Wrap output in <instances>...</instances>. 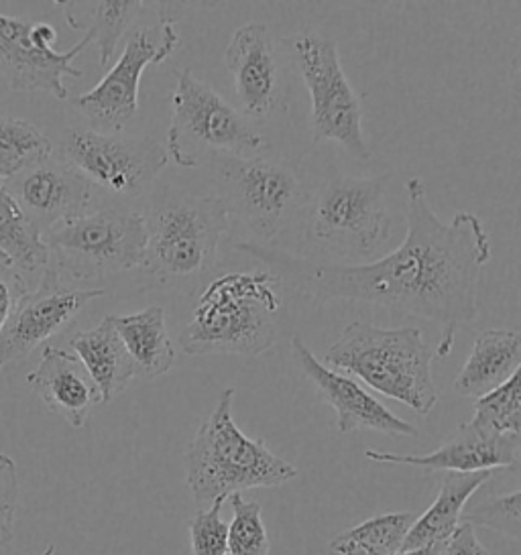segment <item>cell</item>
Listing matches in <instances>:
<instances>
[{
  "instance_id": "31",
  "label": "cell",
  "mask_w": 521,
  "mask_h": 555,
  "mask_svg": "<svg viewBox=\"0 0 521 555\" xmlns=\"http://www.w3.org/2000/svg\"><path fill=\"white\" fill-rule=\"evenodd\" d=\"M227 499H216L190 521V545L194 555H227L228 522L223 519Z\"/></svg>"
},
{
  "instance_id": "7",
  "label": "cell",
  "mask_w": 521,
  "mask_h": 555,
  "mask_svg": "<svg viewBox=\"0 0 521 555\" xmlns=\"http://www.w3.org/2000/svg\"><path fill=\"white\" fill-rule=\"evenodd\" d=\"M43 243L49 267L62 278L88 281L116 275L143 264L145 220L129 208H100L49 230Z\"/></svg>"
},
{
  "instance_id": "27",
  "label": "cell",
  "mask_w": 521,
  "mask_h": 555,
  "mask_svg": "<svg viewBox=\"0 0 521 555\" xmlns=\"http://www.w3.org/2000/svg\"><path fill=\"white\" fill-rule=\"evenodd\" d=\"M416 517L418 515L414 513L377 515L336 535L332 539V543L353 545L369 554H395V552H402V545Z\"/></svg>"
},
{
  "instance_id": "26",
  "label": "cell",
  "mask_w": 521,
  "mask_h": 555,
  "mask_svg": "<svg viewBox=\"0 0 521 555\" xmlns=\"http://www.w3.org/2000/svg\"><path fill=\"white\" fill-rule=\"evenodd\" d=\"M48 134L23 118L0 116V183L53 155Z\"/></svg>"
},
{
  "instance_id": "36",
  "label": "cell",
  "mask_w": 521,
  "mask_h": 555,
  "mask_svg": "<svg viewBox=\"0 0 521 555\" xmlns=\"http://www.w3.org/2000/svg\"><path fill=\"white\" fill-rule=\"evenodd\" d=\"M29 555H58V550H55V545H53V543H49L48 547H46L43 552H39V554Z\"/></svg>"
},
{
  "instance_id": "12",
  "label": "cell",
  "mask_w": 521,
  "mask_h": 555,
  "mask_svg": "<svg viewBox=\"0 0 521 555\" xmlns=\"http://www.w3.org/2000/svg\"><path fill=\"white\" fill-rule=\"evenodd\" d=\"M179 46L174 21L157 27H139L130 31L125 50L106 76L72 104L88 118L90 129L116 134L139 113V83L149 66H160Z\"/></svg>"
},
{
  "instance_id": "35",
  "label": "cell",
  "mask_w": 521,
  "mask_h": 555,
  "mask_svg": "<svg viewBox=\"0 0 521 555\" xmlns=\"http://www.w3.org/2000/svg\"><path fill=\"white\" fill-rule=\"evenodd\" d=\"M330 552H334L336 555H436L439 554L440 547H423V550H414V552H395V554H369V552H363L358 547L353 545H342V543H328Z\"/></svg>"
},
{
  "instance_id": "25",
  "label": "cell",
  "mask_w": 521,
  "mask_h": 555,
  "mask_svg": "<svg viewBox=\"0 0 521 555\" xmlns=\"http://www.w3.org/2000/svg\"><path fill=\"white\" fill-rule=\"evenodd\" d=\"M0 253L9 257L16 269L25 273L46 271L49 264L48 246L27 216L21 212L15 199L0 185Z\"/></svg>"
},
{
  "instance_id": "2",
  "label": "cell",
  "mask_w": 521,
  "mask_h": 555,
  "mask_svg": "<svg viewBox=\"0 0 521 555\" xmlns=\"http://www.w3.org/2000/svg\"><path fill=\"white\" fill-rule=\"evenodd\" d=\"M234 389L220 392L211 417L186 448V482L200 508L251 489H276L297 478V468L265 440L249 438L232 417Z\"/></svg>"
},
{
  "instance_id": "8",
  "label": "cell",
  "mask_w": 521,
  "mask_h": 555,
  "mask_svg": "<svg viewBox=\"0 0 521 555\" xmlns=\"http://www.w3.org/2000/svg\"><path fill=\"white\" fill-rule=\"evenodd\" d=\"M208 164L228 216L265 243L288 229L304 204V185L288 165L241 155H214Z\"/></svg>"
},
{
  "instance_id": "33",
  "label": "cell",
  "mask_w": 521,
  "mask_h": 555,
  "mask_svg": "<svg viewBox=\"0 0 521 555\" xmlns=\"http://www.w3.org/2000/svg\"><path fill=\"white\" fill-rule=\"evenodd\" d=\"M27 292L23 273L16 269L9 257L0 253V332L7 324L18 297Z\"/></svg>"
},
{
  "instance_id": "5",
  "label": "cell",
  "mask_w": 521,
  "mask_h": 555,
  "mask_svg": "<svg viewBox=\"0 0 521 555\" xmlns=\"http://www.w3.org/2000/svg\"><path fill=\"white\" fill-rule=\"evenodd\" d=\"M143 220L147 246L139 269L160 287L206 275L230 227L218 197L195 196L169 185L153 194Z\"/></svg>"
},
{
  "instance_id": "1",
  "label": "cell",
  "mask_w": 521,
  "mask_h": 555,
  "mask_svg": "<svg viewBox=\"0 0 521 555\" xmlns=\"http://www.w3.org/2000/svg\"><path fill=\"white\" fill-rule=\"evenodd\" d=\"M406 194V241L369 264L312 261L249 241L232 246L316 304L360 301L439 324L434 357L444 359L453 352L456 327L476 318L491 236L476 214L440 220L420 178L407 181Z\"/></svg>"
},
{
  "instance_id": "4",
  "label": "cell",
  "mask_w": 521,
  "mask_h": 555,
  "mask_svg": "<svg viewBox=\"0 0 521 555\" xmlns=\"http://www.w3.org/2000/svg\"><path fill=\"white\" fill-rule=\"evenodd\" d=\"M434 350L420 327H377L353 322L330 344L322 364L357 376L367 387L428 415L439 403L432 378Z\"/></svg>"
},
{
  "instance_id": "29",
  "label": "cell",
  "mask_w": 521,
  "mask_h": 555,
  "mask_svg": "<svg viewBox=\"0 0 521 555\" xmlns=\"http://www.w3.org/2000/svg\"><path fill=\"white\" fill-rule=\"evenodd\" d=\"M232 521L228 525L227 555H269L271 543L263 522V506L243 494H230Z\"/></svg>"
},
{
  "instance_id": "17",
  "label": "cell",
  "mask_w": 521,
  "mask_h": 555,
  "mask_svg": "<svg viewBox=\"0 0 521 555\" xmlns=\"http://www.w3.org/2000/svg\"><path fill=\"white\" fill-rule=\"evenodd\" d=\"M292 354L306 373L314 387L320 392L330 408L336 413V427L341 434H353L358 429H373L387 436L411 438L418 436V429L414 425L391 413L379 399L365 391L355 378L341 375L322 364L308 344L302 340V336H292Z\"/></svg>"
},
{
  "instance_id": "34",
  "label": "cell",
  "mask_w": 521,
  "mask_h": 555,
  "mask_svg": "<svg viewBox=\"0 0 521 555\" xmlns=\"http://www.w3.org/2000/svg\"><path fill=\"white\" fill-rule=\"evenodd\" d=\"M436 555H491L487 547L479 541L474 527L460 522L450 539L442 545Z\"/></svg>"
},
{
  "instance_id": "10",
  "label": "cell",
  "mask_w": 521,
  "mask_h": 555,
  "mask_svg": "<svg viewBox=\"0 0 521 555\" xmlns=\"http://www.w3.org/2000/svg\"><path fill=\"white\" fill-rule=\"evenodd\" d=\"M293 55L312 102L314 141H334L357 162L371 159L360 102L342 69L334 39L325 34L300 35Z\"/></svg>"
},
{
  "instance_id": "11",
  "label": "cell",
  "mask_w": 521,
  "mask_h": 555,
  "mask_svg": "<svg viewBox=\"0 0 521 555\" xmlns=\"http://www.w3.org/2000/svg\"><path fill=\"white\" fill-rule=\"evenodd\" d=\"M55 153L94 188L120 199L143 196L169 162L165 149L151 137L92 129H67Z\"/></svg>"
},
{
  "instance_id": "32",
  "label": "cell",
  "mask_w": 521,
  "mask_h": 555,
  "mask_svg": "<svg viewBox=\"0 0 521 555\" xmlns=\"http://www.w3.org/2000/svg\"><path fill=\"white\" fill-rule=\"evenodd\" d=\"M18 478L15 460L0 452V550L15 538Z\"/></svg>"
},
{
  "instance_id": "23",
  "label": "cell",
  "mask_w": 521,
  "mask_h": 555,
  "mask_svg": "<svg viewBox=\"0 0 521 555\" xmlns=\"http://www.w3.org/2000/svg\"><path fill=\"white\" fill-rule=\"evenodd\" d=\"M109 318L135 364V375L151 380L174 369L176 348L169 338L162 306Z\"/></svg>"
},
{
  "instance_id": "28",
  "label": "cell",
  "mask_w": 521,
  "mask_h": 555,
  "mask_svg": "<svg viewBox=\"0 0 521 555\" xmlns=\"http://www.w3.org/2000/svg\"><path fill=\"white\" fill-rule=\"evenodd\" d=\"M472 424L504 434L521 436V375L516 373L501 387L474 399Z\"/></svg>"
},
{
  "instance_id": "14",
  "label": "cell",
  "mask_w": 521,
  "mask_h": 555,
  "mask_svg": "<svg viewBox=\"0 0 521 555\" xmlns=\"http://www.w3.org/2000/svg\"><path fill=\"white\" fill-rule=\"evenodd\" d=\"M104 289H78L53 267H46L41 283L18 297L0 332V371L16 366L33 352L69 326L92 299Z\"/></svg>"
},
{
  "instance_id": "18",
  "label": "cell",
  "mask_w": 521,
  "mask_h": 555,
  "mask_svg": "<svg viewBox=\"0 0 521 555\" xmlns=\"http://www.w3.org/2000/svg\"><path fill=\"white\" fill-rule=\"evenodd\" d=\"M225 64L232 76L244 118L260 120L276 111L279 72L269 29L260 23L239 27L225 50Z\"/></svg>"
},
{
  "instance_id": "16",
  "label": "cell",
  "mask_w": 521,
  "mask_h": 555,
  "mask_svg": "<svg viewBox=\"0 0 521 555\" xmlns=\"http://www.w3.org/2000/svg\"><path fill=\"white\" fill-rule=\"evenodd\" d=\"M365 457L379 464L414 466L423 473L472 474L518 468L521 436H504L467 422L440 448L423 456L365 450Z\"/></svg>"
},
{
  "instance_id": "19",
  "label": "cell",
  "mask_w": 521,
  "mask_h": 555,
  "mask_svg": "<svg viewBox=\"0 0 521 555\" xmlns=\"http://www.w3.org/2000/svg\"><path fill=\"white\" fill-rule=\"evenodd\" d=\"M27 383L43 405L64 417L74 429L84 427L90 411L102 403L100 391L80 359L64 348L46 346L39 366L27 376Z\"/></svg>"
},
{
  "instance_id": "3",
  "label": "cell",
  "mask_w": 521,
  "mask_h": 555,
  "mask_svg": "<svg viewBox=\"0 0 521 555\" xmlns=\"http://www.w3.org/2000/svg\"><path fill=\"white\" fill-rule=\"evenodd\" d=\"M269 271L227 273L200 295L179 346L190 357L241 354L259 357L277 338L276 313L281 297Z\"/></svg>"
},
{
  "instance_id": "22",
  "label": "cell",
  "mask_w": 521,
  "mask_h": 555,
  "mask_svg": "<svg viewBox=\"0 0 521 555\" xmlns=\"http://www.w3.org/2000/svg\"><path fill=\"white\" fill-rule=\"evenodd\" d=\"M69 346L100 391L102 403L113 401L135 378V364L106 315L97 327L78 332Z\"/></svg>"
},
{
  "instance_id": "15",
  "label": "cell",
  "mask_w": 521,
  "mask_h": 555,
  "mask_svg": "<svg viewBox=\"0 0 521 555\" xmlns=\"http://www.w3.org/2000/svg\"><path fill=\"white\" fill-rule=\"evenodd\" d=\"M0 185L41 236L90 212L94 199V185L55 151Z\"/></svg>"
},
{
  "instance_id": "30",
  "label": "cell",
  "mask_w": 521,
  "mask_h": 555,
  "mask_svg": "<svg viewBox=\"0 0 521 555\" xmlns=\"http://www.w3.org/2000/svg\"><path fill=\"white\" fill-rule=\"evenodd\" d=\"M521 492L511 490L507 494H495L481 501L462 513V522L471 527H487L501 535L520 541L521 538Z\"/></svg>"
},
{
  "instance_id": "21",
  "label": "cell",
  "mask_w": 521,
  "mask_h": 555,
  "mask_svg": "<svg viewBox=\"0 0 521 555\" xmlns=\"http://www.w3.org/2000/svg\"><path fill=\"white\" fill-rule=\"evenodd\" d=\"M493 473L444 474L439 496L428 511L411 525L402 552H414L423 547H440L462 522V513L472 494L481 489Z\"/></svg>"
},
{
  "instance_id": "24",
  "label": "cell",
  "mask_w": 521,
  "mask_h": 555,
  "mask_svg": "<svg viewBox=\"0 0 521 555\" xmlns=\"http://www.w3.org/2000/svg\"><path fill=\"white\" fill-rule=\"evenodd\" d=\"M65 11L67 25H78L97 43L98 64L109 66L123 35L129 31L130 23L137 18L145 2L141 0H100V2H58Z\"/></svg>"
},
{
  "instance_id": "20",
  "label": "cell",
  "mask_w": 521,
  "mask_h": 555,
  "mask_svg": "<svg viewBox=\"0 0 521 555\" xmlns=\"http://www.w3.org/2000/svg\"><path fill=\"white\" fill-rule=\"evenodd\" d=\"M521 336L518 330H483L471 354L456 376V395L479 399L501 387L507 378L520 373Z\"/></svg>"
},
{
  "instance_id": "13",
  "label": "cell",
  "mask_w": 521,
  "mask_h": 555,
  "mask_svg": "<svg viewBox=\"0 0 521 555\" xmlns=\"http://www.w3.org/2000/svg\"><path fill=\"white\" fill-rule=\"evenodd\" d=\"M58 31L49 23L0 15V67L9 86L16 92H46L53 99H67L65 76L81 78L74 60L92 39L84 35L72 50L58 51L53 43Z\"/></svg>"
},
{
  "instance_id": "9",
  "label": "cell",
  "mask_w": 521,
  "mask_h": 555,
  "mask_svg": "<svg viewBox=\"0 0 521 555\" xmlns=\"http://www.w3.org/2000/svg\"><path fill=\"white\" fill-rule=\"evenodd\" d=\"M391 173L339 176L314 197L309 234L314 243L346 257H369L390 238L387 188Z\"/></svg>"
},
{
  "instance_id": "6",
  "label": "cell",
  "mask_w": 521,
  "mask_h": 555,
  "mask_svg": "<svg viewBox=\"0 0 521 555\" xmlns=\"http://www.w3.org/2000/svg\"><path fill=\"white\" fill-rule=\"evenodd\" d=\"M265 143L257 129L190 69L176 72L165 153L178 167L194 169L214 155L246 157Z\"/></svg>"
}]
</instances>
